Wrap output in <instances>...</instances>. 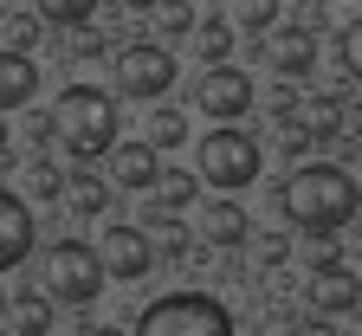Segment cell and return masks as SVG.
Returning a JSON list of instances; mask_svg holds the SVG:
<instances>
[{
	"instance_id": "15",
	"label": "cell",
	"mask_w": 362,
	"mask_h": 336,
	"mask_svg": "<svg viewBox=\"0 0 362 336\" xmlns=\"http://www.w3.org/2000/svg\"><path fill=\"white\" fill-rule=\"evenodd\" d=\"M181 207H194V175L162 168V181L149 187V220H156V214H181Z\"/></svg>"
},
{
	"instance_id": "12",
	"label": "cell",
	"mask_w": 362,
	"mask_h": 336,
	"mask_svg": "<svg viewBox=\"0 0 362 336\" xmlns=\"http://www.w3.org/2000/svg\"><path fill=\"white\" fill-rule=\"evenodd\" d=\"M110 181H117V187H136V195H149V187L162 181L156 142H117V149H110Z\"/></svg>"
},
{
	"instance_id": "31",
	"label": "cell",
	"mask_w": 362,
	"mask_h": 336,
	"mask_svg": "<svg viewBox=\"0 0 362 336\" xmlns=\"http://www.w3.org/2000/svg\"><path fill=\"white\" fill-rule=\"evenodd\" d=\"M7 33H13V52H26V45H33V20H13Z\"/></svg>"
},
{
	"instance_id": "7",
	"label": "cell",
	"mask_w": 362,
	"mask_h": 336,
	"mask_svg": "<svg viewBox=\"0 0 362 336\" xmlns=\"http://www.w3.org/2000/svg\"><path fill=\"white\" fill-rule=\"evenodd\" d=\"M194 104H201L214 123H240V117L259 104V91H252V78H246L240 65H207L201 84H194Z\"/></svg>"
},
{
	"instance_id": "18",
	"label": "cell",
	"mask_w": 362,
	"mask_h": 336,
	"mask_svg": "<svg viewBox=\"0 0 362 336\" xmlns=\"http://www.w3.org/2000/svg\"><path fill=\"white\" fill-rule=\"evenodd\" d=\"M65 201H71V214L90 220V214H104V207H110V187H104L98 175H71V181H65Z\"/></svg>"
},
{
	"instance_id": "29",
	"label": "cell",
	"mask_w": 362,
	"mask_h": 336,
	"mask_svg": "<svg viewBox=\"0 0 362 336\" xmlns=\"http://www.w3.org/2000/svg\"><path fill=\"white\" fill-rule=\"evenodd\" d=\"M291 336H337V330H330V317H317V311H310V317L291 323Z\"/></svg>"
},
{
	"instance_id": "33",
	"label": "cell",
	"mask_w": 362,
	"mask_h": 336,
	"mask_svg": "<svg viewBox=\"0 0 362 336\" xmlns=\"http://www.w3.org/2000/svg\"><path fill=\"white\" fill-rule=\"evenodd\" d=\"M129 7H136V13H156V7H162V0H129Z\"/></svg>"
},
{
	"instance_id": "25",
	"label": "cell",
	"mask_w": 362,
	"mask_h": 336,
	"mask_svg": "<svg viewBox=\"0 0 362 336\" xmlns=\"http://www.w3.org/2000/svg\"><path fill=\"white\" fill-rule=\"evenodd\" d=\"M26 187H33L39 201H52V195H65V175H59L52 162H33V168H26Z\"/></svg>"
},
{
	"instance_id": "19",
	"label": "cell",
	"mask_w": 362,
	"mask_h": 336,
	"mask_svg": "<svg viewBox=\"0 0 362 336\" xmlns=\"http://www.w3.org/2000/svg\"><path fill=\"white\" fill-rule=\"evenodd\" d=\"M149 239H156V259H181V253L194 246L188 226H181V214H156L149 220Z\"/></svg>"
},
{
	"instance_id": "27",
	"label": "cell",
	"mask_w": 362,
	"mask_h": 336,
	"mask_svg": "<svg viewBox=\"0 0 362 336\" xmlns=\"http://www.w3.org/2000/svg\"><path fill=\"white\" fill-rule=\"evenodd\" d=\"M310 129H317V136H337V129H343V104H337V98H317V104H310Z\"/></svg>"
},
{
	"instance_id": "32",
	"label": "cell",
	"mask_w": 362,
	"mask_h": 336,
	"mask_svg": "<svg viewBox=\"0 0 362 336\" xmlns=\"http://www.w3.org/2000/svg\"><path fill=\"white\" fill-rule=\"evenodd\" d=\"M84 336H123V330H110V323H90V330H84Z\"/></svg>"
},
{
	"instance_id": "5",
	"label": "cell",
	"mask_w": 362,
	"mask_h": 336,
	"mask_svg": "<svg viewBox=\"0 0 362 336\" xmlns=\"http://www.w3.org/2000/svg\"><path fill=\"white\" fill-rule=\"evenodd\" d=\"M104 253L84 246V239H52V253H45V298L59 304H90L104 291Z\"/></svg>"
},
{
	"instance_id": "16",
	"label": "cell",
	"mask_w": 362,
	"mask_h": 336,
	"mask_svg": "<svg viewBox=\"0 0 362 336\" xmlns=\"http://www.w3.org/2000/svg\"><path fill=\"white\" fill-rule=\"evenodd\" d=\"M7 323L20 336H52V298H45V291H20L13 311H7Z\"/></svg>"
},
{
	"instance_id": "11",
	"label": "cell",
	"mask_w": 362,
	"mask_h": 336,
	"mask_svg": "<svg viewBox=\"0 0 362 336\" xmlns=\"http://www.w3.org/2000/svg\"><path fill=\"white\" fill-rule=\"evenodd\" d=\"M33 207L13 195V187H0V272H13L26 253H33Z\"/></svg>"
},
{
	"instance_id": "37",
	"label": "cell",
	"mask_w": 362,
	"mask_h": 336,
	"mask_svg": "<svg viewBox=\"0 0 362 336\" xmlns=\"http://www.w3.org/2000/svg\"><path fill=\"white\" fill-rule=\"evenodd\" d=\"M356 317H362V311H356Z\"/></svg>"
},
{
	"instance_id": "17",
	"label": "cell",
	"mask_w": 362,
	"mask_h": 336,
	"mask_svg": "<svg viewBox=\"0 0 362 336\" xmlns=\"http://www.w3.org/2000/svg\"><path fill=\"white\" fill-rule=\"evenodd\" d=\"M33 13H39L45 26H59V33H71V26H84L90 13H98V0H33Z\"/></svg>"
},
{
	"instance_id": "24",
	"label": "cell",
	"mask_w": 362,
	"mask_h": 336,
	"mask_svg": "<svg viewBox=\"0 0 362 336\" xmlns=\"http://www.w3.org/2000/svg\"><path fill=\"white\" fill-rule=\"evenodd\" d=\"M337 52H343V71L362 84V20H349L343 26V39H337Z\"/></svg>"
},
{
	"instance_id": "34",
	"label": "cell",
	"mask_w": 362,
	"mask_h": 336,
	"mask_svg": "<svg viewBox=\"0 0 362 336\" xmlns=\"http://www.w3.org/2000/svg\"><path fill=\"white\" fill-rule=\"evenodd\" d=\"M0 156H7V117H0Z\"/></svg>"
},
{
	"instance_id": "10",
	"label": "cell",
	"mask_w": 362,
	"mask_h": 336,
	"mask_svg": "<svg viewBox=\"0 0 362 336\" xmlns=\"http://www.w3.org/2000/svg\"><path fill=\"white\" fill-rule=\"evenodd\" d=\"M356 304H362V278H356L349 265H324V272L304 278V311L343 317V311H356Z\"/></svg>"
},
{
	"instance_id": "14",
	"label": "cell",
	"mask_w": 362,
	"mask_h": 336,
	"mask_svg": "<svg viewBox=\"0 0 362 336\" xmlns=\"http://www.w3.org/2000/svg\"><path fill=\"white\" fill-rule=\"evenodd\" d=\"M246 233H252V220H246L240 201H214L207 220H201V239H207V246H240Z\"/></svg>"
},
{
	"instance_id": "30",
	"label": "cell",
	"mask_w": 362,
	"mask_h": 336,
	"mask_svg": "<svg viewBox=\"0 0 362 336\" xmlns=\"http://www.w3.org/2000/svg\"><path fill=\"white\" fill-rule=\"evenodd\" d=\"M259 253H265V265H285V259H291V239H285V233H272Z\"/></svg>"
},
{
	"instance_id": "9",
	"label": "cell",
	"mask_w": 362,
	"mask_h": 336,
	"mask_svg": "<svg viewBox=\"0 0 362 336\" xmlns=\"http://www.w3.org/2000/svg\"><path fill=\"white\" fill-rule=\"evenodd\" d=\"M265 65L279 71L285 84H304L317 71V33L310 26H272L265 33Z\"/></svg>"
},
{
	"instance_id": "28",
	"label": "cell",
	"mask_w": 362,
	"mask_h": 336,
	"mask_svg": "<svg viewBox=\"0 0 362 336\" xmlns=\"http://www.w3.org/2000/svg\"><path fill=\"white\" fill-rule=\"evenodd\" d=\"M310 142H317V129H310V123H291V117L279 123V149H291V156H304V149H310Z\"/></svg>"
},
{
	"instance_id": "20",
	"label": "cell",
	"mask_w": 362,
	"mask_h": 336,
	"mask_svg": "<svg viewBox=\"0 0 362 336\" xmlns=\"http://www.w3.org/2000/svg\"><path fill=\"white\" fill-rule=\"evenodd\" d=\"M149 142L156 149H181V142H188V117H181L175 104H156L149 110Z\"/></svg>"
},
{
	"instance_id": "35",
	"label": "cell",
	"mask_w": 362,
	"mask_h": 336,
	"mask_svg": "<svg viewBox=\"0 0 362 336\" xmlns=\"http://www.w3.org/2000/svg\"><path fill=\"white\" fill-rule=\"evenodd\" d=\"M7 311H13V304H7V298H0V323H7Z\"/></svg>"
},
{
	"instance_id": "21",
	"label": "cell",
	"mask_w": 362,
	"mask_h": 336,
	"mask_svg": "<svg viewBox=\"0 0 362 336\" xmlns=\"http://www.w3.org/2000/svg\"><path fill=\"white\" fill-rule=\"evenodd\" d=\"M194 33H201V59L207 65H226V52H233V26H226V20H207Z\"/></svg>"
},
{
	"instance_id": "4",
	"label": "cell",
	"mask_w": 362,
	"mask_h": 336,
	"mask_svg": "<svg viewBox=\"0 0 362 336\" xmlns=\"http://www.w3.org/2000/svg\"><path fill=\"white\" fill-rule=\"evenodd\" d=\"M259 168H265V149H259L246 129L214 123V129L201 136V181H207V187L233 195V187H252V181H259Z\"/></svg>"
},
{
	"instance_id": "26",
	"label": "cell",
	"mask_w": 362,
	"mask_h": 336,
	"mask_svg": "<svg viewBox=\"0 0 362 336\" xmlns=\"http://www.w3.org/2000/svg\"><path fill=\"white\" fill-rule=\"evenodd\" d=\"M304 265H310V272L343 265V253H337V233H310V253H304Z\"/></svg>"
},
{
	"instance_id": "36",
	"label": "cell",
	"mask_w": 362,
	"mask_h": 336,
	"mask_svg": "<svg viewBox=\"0 0 362 336\" xmlns=\"http://www.w3.org/2000/svg\"><path fill=\"white\" fill-rule=\"evenodd\" d=\"M317 7H330V0H317Z\"/></svg>"
},
{
	"instance_id": "8",
	"label": "cell",
	"mask_w": 362,
	"mask_h": 336,
	"mask_svg": "<svg viewBox=\"0 0 362 336\" xmlns=\"http://www.w3.org/2000/svg\"><path fill=\"white\" fill-rule=\"evenodd\" d=\"M98 253H104V272H110V278L136 284V278H149V265H156V239H149L143 226H104Z\"/></svg>"
},
{
	"instance_id": "13",
	"label": "cell",
	"mask_w": 362,
	"mask_h": 336,
	"mask_svg": "<svg viewBox=\"0 0 362 336\" xmlns=\"http://www.w3.org/2000/svg\"><path fill=\"white\" fill-rule=\"evenodd\" d=\"M33 91H39V65L26 52H0V117L33 104Z\"/></svg>"
},
{
	"instance_id": "1",
	"label": "cell",
	"mask_w": 362,
	"mask_h": 336,
	"mask_svg": "<svg viewBox=\"0 0 362 336\" xmlns=\"http://www.w3.org/2000/svg\"><path fill=\"white\" fill-rule=\"evenodd\" d=\"M279 207H285V220H291L298 233H343V226L356 220V207H362V187H356V175L337 168V162H304V168L285 175Z\"/></svg>"
},
{
	"instance_id": "22",
	"label": "cell",
	"mask_w": 362,
	"mask_h": 336,
	"mask_svg": "<svg viewBox=\"0 0 362 336\" xmlns=\"http://www.w3.org/2000/svg\"><path fill=\"white\" fill-rule=\"evenodd\" d=\"M156 20H162V33H168V39L194 33V7H188V0H162V7H156Z\"/></svg>"
},
{
	"instance_id": "2",
	"label": "cell",
	"mask_w": 362,
	"mask_h": 336,
	"mask_svg": "<svg viewBox=\"0 0 362 336\" xmlns=\"http://www.w3.org/2000/svg\"><path fill=\"white\" fill-rule=\"evenodd\" d=\"M52 123H59V142L71 156H110L117 149V104L98 84H65Z\"/></svg>"
},
{
	"instance_id": "6",
	"label": "cell",
	"mask_w": 362,
	"mask_h": 336,
	"mask_svg": "<svg viewBox=\"0 0 362 336\" xmlns=\"http://www.w3.org/2000/svg\"><path fill=\"white\" fill-rule=\"evenodd\" d=\"M175 84V52L162 39H129L117 52V91L123 98H162Z\"/></svg>"
},
{
	"instance_id": "23",
	"label": "cell",
	"mask_w": 362,
	"mask_h": 336,
	"mask_svg": "<svg viewBox=\"0 0 362 336\" xmlns=\"http://www.w3.org/2000/svg\"><path fill=\"white\" fill-rule=\"evenodd\" d=\"M272 20H279V0H240V26H246V33H259V39H265V33H272Z\"/></svg>"
},
{
	"instance_id": "3",
	"label": "cell",
	"mask_w": 362,
	"mask_h": 336,
	"mask_svg": "<svg viewBox=\"0 0 362 336\" xmlns=\"http://www.w3.org/2000/svg\"><path fill=\"white\" fill-rule=\"evenodd\" d=\"M136 336H233V317L207 291H168V298L143 304Z\"/></svg>"
}]
</instances>
